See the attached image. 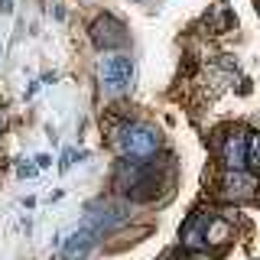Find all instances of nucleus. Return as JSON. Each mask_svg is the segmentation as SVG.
<instances>
[{
  "label": "nucleus",
  "mask_w": 260,
  "mask_h": 260,
  "mask_svg": "<svg viewBox=\"0 0 260 260\" xmlns=\"http://www.w3.org/2000/svg\"><path fill=\"white\" fill-rule=\"evenodd\" d=\"M117 150L127 162H150L159 150V134L150 124H124L117 130Z\"/></svg>",
  "instance_id": "1"
},
{
  "label": "nucleus",
  "mask_w": 260,
  "mask_h": 260,
  "mask_svg": "<svg viewBox=\"0 0 260 260\" xmlns=\"http://www.w3.org/2000/svg\"><path fill=\"white\" fill-rule=\"evenodd\" d=\"M130 215H134L130 202H91L85 218H81V228H88L94 234H108V231L124 224Z\"/></svg>",
  "instance_id": "2"
},
{
  "label": "nucleus",
  "mask_w": 260,
  "mask_h": 260,
  "mask_svg": "<svg viewBox=\"0 0 260 260\" xmlns=\"http://www.w3.org/2000/svg\"><path fill=\"white\" fill-rule=\"evenodd\" d=\"M98 78H101V85L108 88L111 94H120L130 88V81H134V62H130V55H104L101 62H98Z\"/></svg>",
  "instance_id": "3"
},
{
  "label": "nucleus",
  "mask_w": 260,
  "mask_h": 260,
  "mask_svg": "<svg viewBox=\"0 0 260 260\" xmlns=\"http://www.w3.org/2000/svg\"><path fill=\"white\" fill-rule=\"evenodd\" d=\"M127 39H130L127 36V26L114 13L94 16V23H91V43L98 49H104V52H111V49H124Z\"/></svg>",
  "instance_id": "4"
},
{
  "label": "nucleus",
  "mask_w": 260,
  "mask_h": 260,
  "mask_svg": "<svg viewBox=\"0 0 260 260\" xmlns=\"http://www.w3.org/2000/svg\"><path fill=\"white\" fill-rule=\"evenodd\" d=\"M185 250H205L208 247V215L205 211H192L182 224V234H179Z\"/></svg>",
  "instance_id": "5"
},
{
  "label": "nucleus",
  "mask_w": 260,
  "mask_h": 260,
  "mask_svg": "<svg viewBox=\"0 0 260 260\" xmlns=\"http://www.w3.org/2000/svg\"><path fill=\"white\" fill-rule=\"evenodd\" d=\"M254 192H257V176L254 173L228 169V176H224V182H221V195H224V199L247 202V199H254Z\"/></svg>",
  "instance_id": "6"
},
{
  "label": "nucleus",
  "mask_w": 260,
  "mask_h": 260,
  "mask_svg": "<svg viewBox=\"0 0 260 260\" xmlns=\"http://www.w3.org/2000/svg\"><path fill=\"white\" fill-rule=\"evenodd\" d=\"M221 162L228 169H244L247 166V134L231 130L221 143Z\"/></svg>",
  "instance_id": "7"
},
{
  "label": "nucleus",
  "mask_w": 260,
  "mask_h": 260,
  "mask_svg": "<svg viewBox=\"0 0 260 260\" xmlns=\"http://www.w3.org/2000/svg\"><path fill=\"white\" fill-rule=\"evenodd\" d=\"M94 241H98L94 231L78 228L75 234H69V238H65V244H62V260H85L88 250L94 247Z\"/></svg>",
  "instance_id": "8"
},
{
  "label": "nucleus",
  "mask_w": 260,
  "mask_h": 260,
  "mask_svg": "<svg viewBox=\"0 0 260 260\" xmlns=\"http://www.w3.org/2000/svg\"><path fill=\"white\" fill-rule=\"evenodd\" d=\"M247 166L254 176H260V130L247 134Z\"/></svg>",
  "instance_id": "9"
},
{
  "label": "nucleus",
  "mask_w": 260,
  "mask_h": 260,
  "mask_svg": "<svg viewBox=\"0 0 260 260\" xmlns=\"http://www.w3.org/2000/svg\"><path fill=\"white\" fill-rule=\"evenodd\" d=\"M75 159H85V153H78V150H65V153H62V169H69Z\"/></svg>",
  "instance_id": "10"
},
{
  "label": "nucleus",
  "mask_w": 260,
  "mask_h": 260,
  "mask_svg": "<svg viewBox=\"0 0 260 260\" xmlns=\"http://www.w3.org/2000/svg\"><path fill=\"white\" fill-rule=\"evenodd\" d=\"M36 169H39V166H29V162H20V166H16V173H20V176H36Z\"/></svg>",
  "instance_id": "11"
},
{
  "label": "nucleus",
  "mask_w": 260,
  "mask_h": 260,
  "mask_svg": "<svg viewBox=\"0 0 260 260\" xmlns=\"http://www.w3.org/2000/svg\"><path fill=\"white\" fill-rule=\"evenodd\" d=\"M49 162H52V156H46V153H39V156H36V166H39V169H46Z\"/></svg>",
  "instance_id": "12"
},
{
  "label": "nucleus",
  "mask_w": 260,
  "mask_h": 260,
  "mask_svg": "<svg viewBox=\"0 0 260 260\" xmlns=\"http://www.w3.org/2000/svg\"><path fill=\"white\" fill-rule=\"evenodd\" d=\"M4 120H7V117H4V108H0V134H4Z\"/></svg>",
  "instance_id": "13"
},
{
  "label": "nucleus",
  "mask_w": 260,
  "mask_h": 260,
  "mask_svg": "<svg viewBox=\"0 0 260 260\" xmlns=\"http://www.w3.org/2000/svg\"><path fill=\"white\" fill-rule=\"evenodd\" d=\"M254 4H257V13H260V0H254Z\"/></svg>",
  "instance_id": "14"
}]
</instances>
